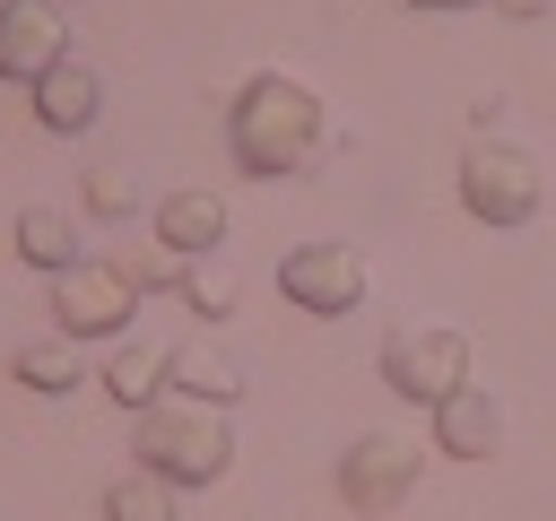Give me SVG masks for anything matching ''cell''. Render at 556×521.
Here are the masks:
<instances>
[{"mask_svg": "<svg viewBox=\"0 0 556 521\" xmlns=\"http://www.w3.org/2000/svg\"><path fill=\"white\" fill-rule=\"evenodd\" d=\"M96 382L139 417V408H156V399H165V347H156V339H122V347L104 356V373H96Z\"/></svg>", "mask_w": 556, "mask_h": 521, "instance_id": "14", "label": "cell"}, {"mask_svg": "<svg viewBox=\"0 0 556 521\" xmlns=\"http://www.w3.org/2000/svg\"><path fill=\"white\" fill-rule=\"evenodd\" d=\"M278 295H287L295 313L339 321V313L365 304V252H356L348 234H313V243H295V252L278 260Z\"/></svg>", "mask_w": 556, "mask_h": 521, "instance_id": "6", "label": "cell"}, {"mask_svg": "<svg viewBox=\"0 0 556 521\" xmlns=\"http://www.w3.org/2000/svg\"><path fill=\"white\" fill-rule=\"evenodd\" d=\"M417 478H426V452H417V434H391V425L356 434L339 452V469H330V486H339L348 512H400L417 495Z\"/></svg>", "mask_w": 556, "mask_h": 521, "instance_id": "4", "label": "cell"}, {"mask_svg": "<svg viewBox=\"0 0 556 521\" xmlns=\"http://www.w3.org/2000/svg\"><path fill=\"white\" fill-rule=\"evenodd\" d=\"M495 9H504V17H539L547 0H495Z\"/></svg>", "mask_w": 556, "mask_h": 521, "instance_id": "21", "label": "cell"}, {"mask_svg": "<svg viewBox=\"0 0 556 521\" xmlns=\"http://www.w3.org/2000/svg\"><path fill=\"white\" fill-rule=\"evenodd\" d=\"M78 191H87V208H96V217H130V208H139V174H130L122 156H96Z\"/></svg>", "mask_w": 556, "mask_h": 521, "instance_id": "19", "label": "cell"}, {"mask_svg": "<svg viewBox=\"0 0 556 521\" xmlns=\"http://www.w3.org/2000/svg\"><path fill=\"white\" fill-rule=\"evenodd\" d=\"M96 113H104V78H96V61L70 52V61H52V69L35 78V122H43V130L70 139V130H87Z\"/></svg>", "mask_w": 556, "mask_h": 521, "instance_id": "12", "label": "cell"}, {"mask_svg": "<svg viewBox=\"0 0 556 521\" xmlns=\"http://www.w3.org/2000/svg\"><path fill=\"white\" fill-rule=\"evenodd\" d=\"M130 452H139V469H156L165 486H208V478H226V460H235V425H226V408L165 391L156 408H139Z\"/></svg>", "mask_w": 556, "mask_h": 521, "instance_id": "2", "label": "cell"}, {"mask_svg": "<svg viewBox=\"0 0 556 521\" xmlns=\"http://www.w3.org/2000/svg\"><path fill=\"white\" fill-rule=\"evenodd\" d=\"M52 330L61 339H122L130 330V313H139V287L113 269V260H70L61 278H52Z\"/></svg>", "mask_w": 556, "mask_h": 521, "instance_id": "7", "label": "cell"}, {"mask_svg": "<svg viewBox=\"0 0 556 521\" xmlns=\"http://www.w3.org/2000/svg\"><path fill=\"white\" fill-rule=\"evenodd\" d=\"M469 139H504V87H478L469 96Z\"/></svg>", "mask_w": 556, "mask_h": 521, "instance_id": "20", "label": "cell"}, {"mask_svg": "<svg viewBox=\"0 0 556 521\" xmlns=\"http://www.w3.org/2000/svg\"><path fill=\"white\" fill-rule=\"evenodd\" d=\"M17 260H35L43 278H61L70 260H87V252H78V217L52 208V200H26V208H17Z\"/></svg>", "mask_w": 556, "mask_h": 521, "instance_id": "13", "label": "cell"}, {"mask_svg": "<svg viewBox=\"0 0 556 521\" xmlns=\"http://www.w3.org/2000/svg\"><path fill=\"white\" fill-rule=\"evenodd\" d=\"M408 9H478V0H408Z\"/></svg>", "mask_w": 556, "mask_h": 521, "instance_id": "22", "label": "cell"}, {"mask_svg": "<svg viewBox=\"0 0 556 521\" xmlns=\"http://www.w3.org/2000/svg\"><path fill=\"white\" fill-rule=\"evenodd\" d=\"M460 208H469L478 226H521V217H539V165H530V148H513V139H469V148H460Z\"/></svg>", "mask_w": 556, "mask_h": 521, "instance_id": "5", "label": "cell"}, {"mask_svg": "<svg viewBox=\"0 0 556 521\" xmlns=\"http://www.w3.org/2000/svg\"><path fill=\"white\" fill-rule=\"evenodd\" d=\"M104 521H174V486L156 478V469H122L113 486H104Z\"/></svg>", "mask_w": 556, "mask_h": 521, "instance_id": "17", "label": "cell"}, {"mask_svg": "<svg viewBox=\"0 0 556 521\" xmlns=\"http://www.w3.org/2000/svg\"><path fill=\"white\" fill-rule=\"evenodd\" d=\"M165 391L208 399V408H235V399H243V356L217 347L208 330H200V339H174V347H165Z\"/></svg>", "mask_w": 556, "mask_h": 521, "instance_id": "10", "label": "cell"}, {"mask_svg": "<svg viewBox=\"0 0 556 521\" xmlns=\"http://www.w3.org/2000/svg\"><path fill=\"white\" fill-rule=\"evenodd\" d=\"M156 243H174L182 260L217 252V243H226V191H208V182H174V191L156 200Z\"/></svg>", "mask_w": 556, "mask_h": 521, "instance_id": "11", "label": "cell"}, {"mask_svg": "<svg viewBox=\"0 0 556 521\" xmlns=\"http://www.w3.org/2000/svg\"><path fill=\"white\" fill-rule=\"evenodd\" d=\"M374 365H382V382H391L400 399L434 408V399H452V391L469 382V339H460L452 321H400V330H382Z\"/></svg>", "mask_w": 556, "mask_h": 521, "instance_id": "3", "label": "cell"}, {"mask_svg": "<svg viewBox=\"0 0 556 521\" xmlns=\"http://www.w3.org/2000/svg\"><path fill=\"white\" fill-rule=\"evenodd\" d=\"M113 269H122L139 295H156V287H182V269H191V260H182L174 243H156V234H148V243H122V252H113Z\"/></svg>", "mask_w": 556, "mask_h": 521, "instance_id": "18", "label": "cell"}, {"mask_svg": "<svg viewBox=\"0 0 556 521\" xmlns=\"http://www.w3.org/2000/svg\"><path fill=\"white\" fill-rule=\"evenodd\" d=\"M426 452H443V460H486V452H504V399H495L486 382H460L452 399H434Z\"/></svg>", "mask_w": 556, "mask_h": 521, "instance_id": "9", "label": "cell"}, {"mask_svg": "<svg viewBox=\"0 0 556 521\" xmlns=\"http://www.w3.org/2000/svg\"><path fill=\"white\" fill-rule=\"evenodd\" d=\"M9 373H17L26 391H43V399H70V391L87 382V356H78V339L52 330V339H26V347L9 356Z\"/></svg>", "mask_w": 556, "mask_h": 521, "instance_id": "15", "label": "cell"}, {"mask_svg": "<svg viewBox=\"0 0 556 521\" xmlns=\"http://www.w3.org/2000/svg\"><path fill=\"white\" fill-rule=\"evenodd\" d=\"M226 148H235V165L261 174V182L295 174V165L321 148V96H313L295 69H252V78L235 87V104H226Z\"/></svg>", "mask_w": 556, "mask_h": 521, "instance_id": "1", "label": "cell"}, {"mask_svg": "<svg viewBox=\"0 0 556 521\" xmlns=\"http://www.w3.org/2000/svg\"><path fill=\"white\" fill-rule=\"evenodd\" d=\"M52 61H70V26L52 0H0V78H43Z\"/></svg>", "mask_w": 556, "mask_h": 521, "instance_id": "8", "label": "cell"}, {"mask_svg": "<svg viewBox=\"0 0 556 521\" xmlns=\"http://www.w3.org/2000/svg\"><path fill=\"white\" fill-rule=\"evenodd\" d=\"M174 295H182L191 313H208V321H217V313H235V304H243V269H235L226 252H200V260L182 269V287H174Z\"/></svg>", "mask_w": 556, "mask_h": 521, "instance_id": "16", "label": "cell"}]
</instances>
